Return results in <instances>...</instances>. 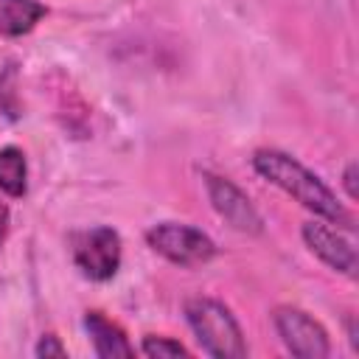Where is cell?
<instances>
[{
  "label": "cell",
  "mask_w": 359,
  "mask_h": 359,
  "mask_svg": "<svg viewBox=\"0 0 359 359\" xmlns=\"http://www.w3.org/2000/svg\"><path fill=\"white\" fill-rule=\"evenodd\" d=\"M272 323L278 337L283 339L286 351L300 359H325L331 353L328 331L314 320L309 311L297 306H278L272 311Z\"/></svg>",
  "instance_id": "cell-5"
},
{
  "label": "cell",
  "mask_w": 359,
  "mask_h": 359,
  "mask_svg": "<svg viewBox=\"0 0 359 359\" xmlns=\"http://www.w3.org/2000/svg\"><path fill=\"white\" fill-rule=\"evenodd\" d=\"M185 320L208 356L216 359H241L247 356V342L233 311L213 297L185 300Z\"/></svg>",
  "instance_id": "cell-2"
},
{
  "label": "cell",
  "mask_w": 359,
  "mask_h": 359,
  "mask_svg": "<svg viewBox=\"0 0 359 359\" xmlns=\"http://www.w3.org/2000/svg\"><path fill=\"white\" fill-rule=\"evenodd\" d=\"M84 328L90 334L93 351L101 359H115V356H135V348L129 345L123 328L104 317L101 311H87L84 314Z\"/></svg>",
  "instance_id": "cell-8"
},
{
  "label": "cell",
  "mask_w": 359,
  "mask_h": 359,
  "mask_svg": "<svg viewBox=\"0 0 359 359\" xmlns=\"http://www.w3.org/2000/svg\"><path fill=\"white\" fill-rule=\"evenodd\" d=\"M252 168L258 177H264L266 182H272L275 188H280L283 194H289L294 202H300L306 210H311L314 216L353 233V213L337 199V194L314 174L309 171L297 157L280 151V149H258L250 157Z\"/></svg>",
  "instance_id": "cell-1"
},
{
  "label": "cell",
  "mask_w": 359,
  "mask_h": 359,
  "mask_svg": "<svg viewBox=\"0 0 359 359\" xmlns=\"http://www.w3.org/2000/svg\"><path fill=\"white\" fill-rule=\"evenodd\" d=\"M306 247L334 272H342L348 278H356V244L351 233L342 227H331V222H306L300 230Z\"/></svg>",
  "instance_id": "cell-7"
},
{
  "label": "cell",
  "mask_w": 359,
  "mask_h": 359,
  "mask_svg": "<svg viewBox=\"0 0 359 359\" xmlns=\"http://www.w3.org/2000/svg\"><path fill=\"white\" fill-rule=\"evenodd\" d=\"M6 233H8V208H6V202L0 199V244H3Z\"/></svg>",
  "instance_id": "cell-14"
},
{
  "label": "cell",
  "mask_w": 359,
  "mask_h": 359,
  "mask_svg": "<svg viewBox=\"0 0 359 359\" xmlns=\"http://www.w3.org/2000/svg\"><path fill=\"white\" fill-rule=\"evenodd\" d=\"M146 244L163 255L165 261H171L174 266H202L216 255V244L208 233H202L199 227L182 224V222H160L151 224L146 230Z\"/></svg>",
  "instance_id": "cell-3"
},
{
  "label": "cell",
  "mask_w": 359,
  "mask_h": 359,
  "mask_svg": "<svg viewBox=\"0 0 359 359\" xmlns=\"http://www.w3.org/2000/svg\"><path fill=\"white\" fill-rule=\"evenodd\" d=\"M0 191L14 199L25 196L28 191V163H25V151L17 146L0 149Z\"/></svg>",
  "instance_id": "cell-10"
},
{
  "label": "cell",
  "mask_w": 359,
  "mask_h": 359,
  "mask_svg": "<svg viewBox=\"0 0 359 359\" xmlns=\"http://www.w3.org/2000/svg\"><path fill=\"white\" fill-rule=\"evenodd\" d=\"M342 185H345L348 196L356 199V163H348V168H345V174H342Z\"/></svg>",
  "instance_id": "cell-13"
},
{
  "label": "cell",
  "mask_w": 359,
  "mask_h": 359,
  "mask_svg": "<svg viewBox=\"0 0 359 359\" xmlns=\"http://www.w3.org/2000/svg\"><path fill=\"white\" fill-rule=\"evenodd\" d=\"M48 14L39 0H0V36H25Z\"/></svg>",
  "instance_id": "cell-9"
},
{
  "label": "cell",
  "mask_w": 359,
  "mask_h": 359,
  "mask_svg": "<svg viewBox=\"0 0 359 359\" xmlns=\"http://www.w3.org/2000/svg\"><path fill=\"white\" fill-rule=\"evenodd\" d=\"M140 351L146 353V356H157V359H163V356H191V351L182 345V342H177V339H171V337H154V334H149V337H143V345H140Z\"/></svg>",
  "instance_id": "cell-11"
},
{
  "label": "cell",
  "mask_w": 359,
  "mask_h": 359,
  "mask_svg": "<svg viewBox=\"0 0 359 359\" xmlns=\"http://www.w3.org/2000/svg\"><path fill=\"white\" fill-rule=\"evenodd\" d=\"M205 188H208V199H210L213 210H216L233 230L247 233V236L264 233V219H261V213L255 210V205L250 202V196H247L236 182H230L227 177H219V174L205 171Z\"/></svg>",
  "instance_id": "cell-6"
},
{
  "label": "cell",
  "mask_w": 359,
  "mask_h": 359,
  "mask_svg": "<svg viewBox=\"0 0 359 359\" xmlns=\"http://www.w3.org/2000/svg\"><path fill=\"white\" fill-rule=\"evenodd\" d=\"M70 255L84 278L109 280L121 266V236L107 224L79 230L70 238Z\"/></svg>",
  "instance_id": "cell-4"
},
{
  "label": "cell",
  "mask_w": 359,
  "mask_h": 359,
  "mask_svg": "<svg viewBox=\"0 0 359 359\" xmlns=\"http://www.w3.org/2000/svg\"><path fill=\"white\" fill-rule=\"evenodd\" d=\"M34 353L42 359H50V356H65L67 351H65V345L59 342V337H53V334H45L39 342H36V348H34Z\"/></svg>",
  "instance_id": "cell-12"
}]
</instances>
